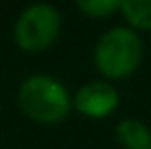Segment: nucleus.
Here are the masks:
<instances>
[{
	"label": "nucleus",
	"instance_id": "1",
	"mask_svg": "<svg viewBox=\"0 0 151 149\" xmlns=\"http://www.w3.org/2000/svg\"><path fill=\"white\" fill-rule=\"evenodd\" d=\"M19 106L35 123H59L70 114L72 98L68 88L45 74L27 78L19 88Z\"/></svg>",
	"mask_w": 151,
	"mask_h": 149
},
{
	"label": "nucleus",
	"instance_id": "2",
	"mask_svg": "<svg viewBox=\"0 0 151 149\" xmlns=\"http://www.w3.org/2000/svg\"><path fill=\"white\" fill-rule=\"evenodd\" d=\"M143 57V43L133 29L114 27L104 33L94 49L96 70L104 78L123 80L133 74Z\"/></svg>",
	"mask_w": 151,
	"mask_h": 149
},
{
	"label": "nucleus",
	"instance_id": "3",
	"mask_svg": "<svg viewBox=\"0 0 151 149\" xmlns=\"http://www.w3.org/2000/svg\"><path fill=\"white\" fill-rule=\"evenodd\" d=\"M61 31V17L49 4H33L14 25V41L27 53H41L51 47Z\"/></svg>",
	"mask_w": 151,
	"mask_h": 149
},
{
	"label": "nucleus",
	"instance_id": "4",
	"mask_svg": "<svg viewBox=\"0 0 151 149\" xmlns=\"http://www.w3.org/2000/svg\"><path fill=\"white\" fill-rule=\"evenodd\" d=\"M74 106L88 119H106L119 106V92L108 82H90L76 92Z\"/></svg>",
	"mask_w": 151,
	"mask_h": 149
},
{
	"label": "nucleus",
	"instance_id": "5",
	"mask_svg": "<svg viewBox=\"0 0 151 149\" xmlns=\"http://www.w3.org/2000/svg\"><path fill=\"white\" fill-rule=\"evenodd\" d=\"M114 137L125 149H151V129L135 119L121 121L114 129Z\"/></svg>",
	"mask_w": 151,
	"mask_h": 149
},
{
	"label": "nucleus",
	"instance_id": "6",
	"mask_svg": "<svg viewBox=\"0 0 151 149\" xmlns=\"http://www.w3.org/2000/svg\"><path fill=\"white\" fill-rule=\"evenodd\" d=\"M121 12L133 29L151 31V0H125Z\"/></svg>",
	"mask_w": 151,
	"mask_h": 149
},
{
	"label": "nucleus",
	"instance_id": "7",
	"mask_svg": "<svg viewBox=\"0 0 151 149\" xmlns=\"http://www.w3.org/2000/svg\"><path fill=\"white\" fill-rule=\"evenodd\" d=\"M121 4L123 2H119V0H80L76 6L88 17L104 19V17H110L112 12L121 10Z\"/></svg>",
	"mask_w": 151,
	"mask_h": 149
}]
</instances>
